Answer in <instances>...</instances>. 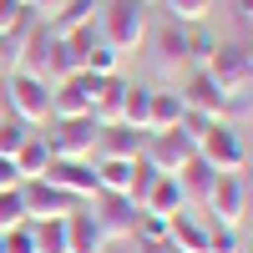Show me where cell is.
<instances>
[{
	"label": "cell",
	"mask_w": 253,
	"mask_h": 253,
	"mask_svg": "<svg viewBox=\"0 0 253 253\" xmlns=\"http://www.w3.org/2000/svg\"><path fill=\"white\" fill-rule=\"evenodd\" d=\"M147 10L137 5V0H107V5L96 10V36L107 41V46L117 51V56H132V51H142L147 46Z\"/></svg>",
	"instance_id": "6da1fadb"
},
{
	"label": "cell",
	"mask_w": 253,
	"mask_h": 253,
	"mask_svg": "<svg viewBox=\"0 0 253 253\" xmlns=\"http://www.w3.org/2000/svg\"><path fill=\"white\" fill-rule=\"evenodd\" d=\"M147 41H152V61H157L162 81H182L187 71H193V26L167 20V26L147 31Z\"/></svg>",
	"instance_id": "7a4b0ae2"
},
{
	"label": "cell",
	"mask_w": 253,
	"mask_h": 253,
	"mask_svg": "<svg viewBox=\"0 0 253 253\" xmlns=\"http://www.w3.org/2000/svg\"><path fill=\"white\" fill-rule=\"evenodd\" d=\"M5 107L15 122L26 126H46L51 122V81H41L31 71H10L5 76Z\"/></svg>",
	"instance_id": "3957f363"
},
{
	"label": "cell",
	"mask_w": 253,
	"mask_h": 253,
	"mask_svg": "<svg viewBox=\"0 0 253 253\" xmlns=\"http://www.w3.org/2000/svg\"><path fill=\"white\" fill-rule=\"evenodd\" d=\"M198 157V142L182 132V126H172V132H147L142 142V167H152V172H167V177H177L187 162Z\"/></svg>",
	"instance_id": "277c9868"
},
{
	"label": "cell",
	"mask_w": 253,
	"mask_h": 253,
	"mask_svg": "<svg viewBox=\"0 0 253 253\" xmlns=\"http://www.w3.org/2000/svg\"><path fill=\"white\" fill-rule=\"evenodd\" d=\"M248 208H253V193L243 187V177L238 172H218L213 193H208V203H203V218L208 223H223V228H243Z\"/></svg>",
	"instance_id": "5b68a950"
},
{
	"label": "cell",
	"mask_w": 253,
	"mask_h": 253,
	"mask_svg": "<svg viewBox=\"0 0 253 253\" xmlns=\"http://www.w3.org/2000/svg\"><path fill=\"white\" fill-rule=\"evenodd\" d=\"M198 157L213 167V172H243L248 147H243V137H238L233 122H213V126L198 137Z\"/></svg>",
	"instance_id": "8992f818"
},
{
	"label": "cell",
	"mask_w": 253,
	"mask_h": 253,
	"mask_svg": "<svg viewBox=\"0 0 253 253\" xmlns=\"http://www.w3.org/2000/svg\"><path fill=\"white\" fill-rule=\"evenodd\" d=\"M101 91V76L91 71H76L66 81L51 86V122H66V117H91V101Z\"/></svg>",
	"instance_id": "52a82bcc"
},
{
	"label": "cell",
	"mask_w": 253,
	"mask_h": 253,
	"mask_svg": "<svg viewBox=\"0 0 253 253\" xmlns=\"http://www.w3.org/2000/svg\"><path fill=\"white\" fill-rule=\"evenodd\" d=\"M213 76L218 91H253V66H248V46H213V56H208V66H198Z\"/></svg>",
	"instance_id": "ba28073f"
},
{
	"label": "cell",
	"mask_w": 253,
	"mask_h": 253,
	"mask_svg": "<svg viewBox=\"0 0 253 253\" xmlns=\"http://www.w3.org/2000/svg\"><path fill=\"white\" fill-rule=\"evenodd\" d=\"M46 182L56 187V193L76 198V203H91L96 198V162L91 157H51Z\"/></svg>",
	"instance_id": "9c48e42d"
},
{
	"label": "cell",
	"mask_w": 253,
	"mask_h": 253,
	"mask_svg": "<svg viewBox=\"0 0 253 253\" xmlns=\"http://www.w3.org/2000/svg\"><path fill=\"white\" fill-rule=\"evenodd\" d=\"M86 208H91V218H96V228H101V238H107V243H122V238H132V233H137V213H142V208H137L132 198L96 193Z\"/></svg>",
	"instance_id": "30bf717a"
},
{
	"label": "cell",
	"mask_w": 253,
	"mask_h": 253,
	"mask_svg": "<svg viewBox=\"0 0 253 253\" xmlns=\"http://www.w3.org/2000/svg\"><path fill=\"white\" fill-rule=\"evenodd\" d=\"M96 117H66V122H51L46 132V147L51 157H91L96 152Z\"/></svg>",
	"instance_id": "8fae6325"
},
{
	"label": "cell",
	"mask_w": 253,
	"mask_h": 253,
	"mask_svg": "<svg viewBox=\"0 0 253 253\" xmlns=\"http://www.w3.org/2000/svg\"><path fill=\"white\" fill-rule=\"evenodd\" d=\"M177 91H182V107H187V112H198V117H208V122H223L228 91H218L208 71H187V76L177 81Z\"/></svg>",
	"instance_id": "7c38bea8"
},
{
	"label": "cell",
	"mask_w": 253,
	"mask_h": 253,
	"mask_svg": "<svg viewBox=\"0 0 253 253\" xmlns=\"http://www.w3.org/2000/svg\"><path fill=\"white\" fill-rule=\"evenodd\" d=\"M20 203H26V223H41V218H66L76 198L66 193H56V187L46 177H31V182H20Z\"/></svg>",
	"instance_id": "4fadbf2b"
},
{
	"label": "cell",
	"mask_w": 253,
	"mask_h": 253,
	"mask_svg": "<svg viewBox=\"0 0 253 253\" xmlns=\"http://www.w3.org/2000/svg\"><path fill=\"white\" fill-rule=\"evenodd\" d=\"M167 243H172V253H208V218L198 208L172 213L167 218Z\"/></svg>",
	"instance_id": "5bb4252c"
},
{
	"label": "cell",
	"mask_w": 253,
	"mask_h": 253,
	"mask_svg": "<svg viewBox=\"0 0 253 253\" xmlns=\"http://www.w3.org/2000/svg\"><path fill=\"white\" fill-rule=\"evenodd\" d=\"M142 142H147V132H137V126L117 122V126H101V132H96V152H91V157H117V162H137V157H142Z\"/></svg>",
	"instance_id": "9a60e30c"
},
{
	"label": "cell",
	"mask_w": 253,
	"mask_h": 253,
	"mask_svg": "<svg viewBox=\"0 0 253 253\" xmlns=\"http://www.w3.org/2000/svg\"><path fill=\"white\" fill-rule=\"evenodd\" d=\"M101 228L91 218V208L86 203H76L71 213H66V253H101Z\"/></svg>",
	"instance_id": "2e32d148"
},
{
	"label": "cell",
	"mask_w": 253,
	"mask_h": 253,
	"mask_svg": "<svg viewBox=\"0 0 253 253\" xmlns=\"http://www.w3.org/2000/svg\"><path fill=\"white\" fill-rule=\"evenodd\" d=\"M187 107H182V91L177 86H152V107H147V132H172L182 126Z\"/></svg>",
	"instance_id": "e0dca14e"
},
{
	"label": "cell",
	"mask_w": 253,
	"mask_h": 253,
	"mask_svg": "<svg viewBox=\"0 0 253 253\" xmlns=\"http://www.w3.org/2000/svg\"><path fill=\"white\" fill-rule=\"evenodd\" d=\"M96 162V193H117V198H132V182H137V162H117V157H91Z\"/></svg>",
	"instance_id": "ac0fdd59"
},
{
	"label": "cell",
	"mask_w": 253,
	"mask_h": 253,
	"mask_svg": "<svg viewBox=\"0 0 253 253\" xmlns=\"http://www.w3.org/2000/svg\"><path fill=\"white\" fill-rule=\"evenodd\" d=\"M213 182H218V172H213V167H208L203 157H193V162H187L182 172H177V187H182L187 208H203V203H208V193H213Z\"/></svg>",
	"instance_id": "d6986e66"
},
{
	"label": "cell",
	"mask_w": 253,
	"mask_h": 253,
	"mask_svg": "<svg viewBox=\"0 0 253 253\" xmlns=\"http://www.w3.org/2000/svg\"><path fill=\"white\" fill-rule=\"evenodd\" d=\"M122 96H126V81H122V76H101V91H96V101H91L96 126H117V122H122Z\"/></svg>",
	"instance_id": "ffe728a7"
},
{
	"label": "cell",
	"mask_w": 253,
	"mask_h": 253,
	"mask_svg": "<svg viewBox=\"0 0 253 253\" xmlns=\"http://www.w3.org/2000/svg\"><path fill=\"white\" fill-rule=\"evenodd\" d=\"M15 162V172H20V182H31V177H46V167H51V147H46V137H31L26 147H20V152L10 157Z\"/></svg>",
	"instance_id": "44dd1931"
},
{
	"label": "cell",
	"mask_w": 253,
	"mask_h": 253,
	"mask_svg": "<svg viewBox=\"0 0 253 253\" xmlns=\"http://www.w3.org/2000/svg\"><path fill=\"white\" fill-rule=\"evenodd\" d=\"M96 10H101V0H71L61 15L46 20V26H51V36H71V31H81V26H96Z\"/></svg>",
	"instance_id": "7402d4cb"
},
{
	"label": "cell",
	"mask_w": 253,
	"mask_h": 253,
	"mask_svg": "<svg viewBox=\"0 0 253 253\" xmlns=\"http://www.w3.org/2000/svg\"><path fill=\"white\" fill-rule=\"evenodd\" d=\"M147 107H152V86H132L126 81V96H122V122L147 132Z\"/></svg>",
	"instance_id": "603a6c76"
},
{
	"label": "cell",
	"mask_w": 253,
	"mask_h": 253,
	"mask_svg": "<svg viewBox=\"0 0 253 253\" xmlns=\"http://www.w3.org/2000/svg\"><path fill=\"white\" fill-rule=\"evenodd\" d=\"M36 233V253H66V218H41L31 223Z\"/></svg>",
	"instance_id": "cb8c5ba5"
},
{
	"label": "cell",
	"mask_w": 253,
	"mask_h": 253,
	"mask_svg": "<svg viewBox=\"0 0 253 253\" xmlns=\"http://www.w3.org/2000/svg\"><path fill=\"white\" fill-rule=\"evenodd\" d=\"M36 137V126H26V122H15V117H5L0 122V157H15L20 147H26Z\"/></svg>",
	"instance_id": "d4e9b609"
},
{
	"label": "cell",
	"mask_w": 253,
	"mask_h": 253,
	"mask_svg": "<svg viewBox=\"0 0 253 253\" xmlns=\"http://www.w3.org/2000/svg\"><path fill=\"white\" fill-rule=\"evenodd\" d=\"M243 228H223V223H208V253H243Z\"/></svg>",
	"instance_id": "484cf974"
},
{
	"label": "cell",
	"mask_w": 253,
	"mask_h": 253,
	"mask_svg": "<svg viewBox=\"0 0 253 253\" xmlns=\"http://www.w3.org/2000/svg\"><path fill=\"white\" fill-rule=\"evenodd\" d=\"M162 5H172L177 26H203V20L213 15V0H162Z\"/></svg>",
	"instance_id": "4316f807"
},
{
	"label": "cell",
	"mask_w": 253,
	"mask_h": 253,
	"mask_svg": "<svg viewBox=\"0 0 253 253\" xmlns=\"http://www.w3.org/2000/svg\"><path fill=\"white\" fill-rule=\"evenodd\" d=\"M15 223H26V203H20V187H10V193H0V233Z\"/></svg>",
	"instance_id": "83f0119b"
},
{
	"label": "cell",
	"mask_w": 253,
	"mask_h": 253,
	"mask_svg": "<svg viewBox=\"0 0 253 253\" xmlns=\"http://www.w3.org/2000/svg\"><path fill=\"white\" fill-rule=\"evenodd\" d=\"M5 253H36V233H31V223H15V228H5Z\"/></svg>",
	"instance_id": "f1b7e54d"
},
{
	"label": "cell",
	"mask_w": 253,
	"mask_h": 253,
	"mask_svg": "<svg viewBox=\"0 0 253 253\" xmlns=\"http://www.w3.org/2000/svg\"><path fill=\"white\" fill-rule=\"evenodd\" d=\"M132 238H167V218L162 213H137V233Z\"/></svg>",
	"instance_id": "f546056e"
},
{
	"label": "cell",
	"mask_w": 253,
	"mask_h": 253,
	"mask_svg": "<svg viewBox=\"0 0 253 253\" xmlns=\"http://www.w3.org/2000/svg\"><path fill=\"white\" fill-rule=\"evenodd\" d=\"M26 15H31V10L20 5V0H0V36H5V31H15Z\"/></svg>",
	"instance_id": "4dcf8cb0"
},
{
	"label": "cell",
	"mask_w": 253,
	"mask_h": 253,
	"mask_svg": "<svg viewBox=\"0 0 253 253\" xmlns=\"http://www.w3.org/2000/svg\"><path fill=\"white\" fill-rule=\"evenodd\" d=\"M213 46H218V41L208 36V31H198V26H193V71H198V66H208V56H213Z\"/></svg>",
	"instance_id": "1f68e13d"
},
{
	"label": "cell",
	"mask_w": 253,
	"mask_h": 253,
	"mask_svg": "<svg viewBox=\"0 0 253 253\" xmlns=\"http://www.w3.org/2000/svg\"><path fill=\"white\" fill-rule=\"evenodd\" d=\"M66 5H71V0H31V10H36L41 20H51V15H61Z\"/></svg>",
	"instance_id": "d6a6232c"
},
{
	"label": "cell",
	"mask_w": 253,
	"mask_h": 253,
	"mask_svg": "<svg viewBox=\"0 0 253 253\" xmlns=\"http://www.w3.org/2000/svg\"><path fill=\"white\" fill-rule=\"evenodd\" d=\"M10 187H20V172L10 157H0V193H10Z\"/></svg>",
	"instance_id": "836d02e7"
},
{
	"label": "cell",
	"mask_w": 253,
	"mask_h": 253,
	"mask_svg": "<svg viewBox=\"0 0 253 253\" xmlns=\"http://www.w3.org/2000/svg\"><path fill=\"white\" fill-rule=\"evenodd\" d=\"M15 71V56H10V41L0 36V76H10Z\"/></svg>",
	"instance_id": "e575fe53"
},
{
	"label": "cell",
	"mask_w": 253,
	"mask_h": 253,
	"mask_svg": "<svg viewBox=\"0 0 253 253\" xmlns=\"http://www.w3.org/2000/svg\"><path fill=\"white\" fill-rule=\"evenodd\" d=\"M101 253H132V238H122V243H101Z\"/></svg>",
	"instance_id": "d590c367"
},
{
	"label": "cell",
	"mask_w": 253,
	"mask_h": 253,
	"mask_svg": "<svg viewBox=\"0 0 253 253\" xmlns=\"http://www.w3.org/2000/svg\"><path fill=\"white\" fill-rule=\"evenodd\" d=\"M238 177H243V187H248V193H253V157L243 162V172H238Z\"/></svg>",
	"instance_id": "8d00e7d4"
},
{
	"label": "cell",
	"mask_w": 253,
	"mask_h": 253,
	"mask_svg": "<svg viewBox=\"0 0 253 253\" xmlns=\"http://www.w3.org/2000/svg\"><path fill=\"white\" fill-rule=\"evenodd\" d=\"M238 15H243L248 26H253V0H238Z\"/></svg>",
	"instance_id": "74e56055"
},
{
	"label": "cell",
	"mask_w": 253,
	"mask_h": 253,
	"mask_svg": "<svg viewBox=\"0 0 253 253\" xmlns=\"http://www.w3.org/2000/svg\"><path fill=\"white\" fill-rule=\"evenodd\" d=\"M137 5H162V0H137Z\"/></svg>",
	"instance_id": "f35d334b"
},
{
	"label": "cell",
	"mask_w": 253,
	"mask_h": 253,
	"mask_svg": "<svg viewBox=\"0 0 253 253\" xmlns=\"http://www.w3.org/2000/svg\"><path fill=\"white\" fill-rule=\"evenodd\" d=\"M5 117H10V112H5V107H0V122H5Z\"/></svg>",
	"instance_id": "ab89813d"
},
{
	"label": "cell",
	"mask_w": 253,
	"mask_h": 253,
	"mask_svg": "<svg viewBox=\"0 0 253 253\" xmlns=\"http://www.w3.org/2000/svg\"><path fill=\"white\" fill-rule=\"evenodd\" d=\"M248 66H253V46H248Z\"/></svg>",
	"instance_id": "60d3db41"
},
{
	"label": "cell",
	"mask_w": 253,
	"mask_h": 253,
	"mask_svg": "<svg viewBox=\"0 0 253 253\" xmlns=\"http://www.w3.org/2000/svg\"><path fill=\"white\" fill-rule=\"evenodd\" d=\"M243 253H253V243H243Z\"/></svg>",
	"instance_id": "b9f144b4"
},
{
	"label": "cell",
	"mask_w": 253,
	"mask_h": 253,
	"mask_svg": "<svg viewBox=\"0 0 253 253\" xmlns=\"http://www.w3.org/2000/svg\"><path fill=\"white\" fill-rule=\"evenodd\" d=\"M20 5H26V10H31V0H20Z\"/></svg>",
	"instance_id": "7bdbcfd3"
},
{
	"label": "cell",
	"mask_w": 253,
	"mask_h": 253,
	"mask_svg": "<svg viewBox=\"0 0 253 253\" xmlns=\"http://www.w3.org/2000/svg\"><path fill=\"white\" fill-rule=\"evenodd\" d=\"M0 253H5V238H0Z\"/></svg>",
	"instance_id": "ee69618b"
}]
</instances>
